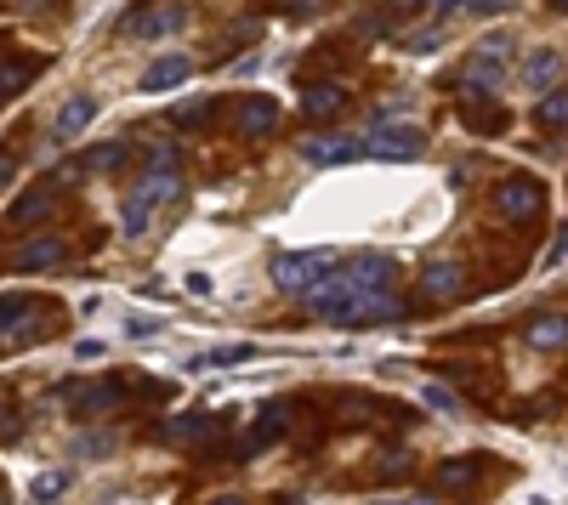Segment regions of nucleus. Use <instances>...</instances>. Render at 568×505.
Returning a JSON list of instances; mask_svg holds the SVG:
<instances>
[{
    "label": "nucleus",
    "mask_w": 568,
    "mask_h": 505,
    "mask_svg": "<svg viewBox=\"0 0 568 505\" xmlns=\"http://www.w3.org/2000/svg\"><path fill=\"white\" fill-rule=\"evenodd\" d=\"M307 301H313V318L341 324V330H375V324L404 318V301H398V296H364V290H347L341 279L307 290Z\"/></svg>",
    "instance_id": "1"
},
{
    "label": "nucleus",
    "mask_w": 568,
    "mask_h": 505,
    "mask_svg": "<svg viewBox=\"0 0 568 505\" xmlns=\"http://www.w3.org/2000/svg\"><path fill=\"white\" fill-rule=\"evenodd\" d=\"M182 193V176L171 171V154H160V165L137 182V193L125 199V210H120V227H125V239H148L154 233V222H160V210L171 205Z\"/></svg>",
    "instance_id": "2"
},
{
    "label": "nucleus",
    "mask_w": 568,
    "mask_h": 505,
    "mask_svg": "<svg viewBox=\"0 0 568 505\" xmlns=\"http://www.w3.org/2000/svg\"><path fill=\"white\" fill-rule=\"evenodd\" d=\"M336 279V256L330 250H290V256H273V284L290 290V296H307L319 284Z\"/></svg>",
    "instance_id": "3"
},
{
    "label": "nucleus",
    "mask_w": 568,
    "mask_h": 505,
    "mask_svg": "<svg viewBox=\"0 0 568 505\" xmlns=\"http://www.w3.org/2000/svg\"><path fill=\"white\" fill-rule=\"evenodd\" d=\"M347 290H364V296H392V284H398V262L392 256H381V250H370V256H358V262H347L336 273Z\"/></svg>",
    "instance_id": "4"
},
{
    "label": "nucleus",
    "mask_w": 568,
    "mask_h": 505,
    "mask_svg": "<svg viewBox=\"0 0 568 505\" xmlns=\"http://www.w3.org/2000/svg\"><path fill=\"white\" fill-rule=\"evenodd\" d=\"M495 210L506 222H534V216L546 210V188H540L534 176H506L495 188Z\"/></svg>",
    "instance_id": "5"
},
{
    "label": "nucleus",
    "mask_w": 568,
    "mask_h": 505,
    "mask_svg": "<svg viewBox=\"0 0 568 505\" xmlns=\"http://www.w3.org/2000/svg\"><path fill=\"white\" fill-rule=\"evenodd\" d=\"M40 335V301L29 296H0V341L6 347H23Z\"/></svg>",
    "instance_id": "6"
},
{
    "label": "nucleus",
    "mask_w": 568,
    "mask_h": 505,
    "mask_svg": "<svg viewBox=\"0 0 568 505\" xmlns=\"http://www.w3.org/2000/svg\"><path fill=\"white\" fill-rule=\"evenodd\" d=\"M421 148H426V137L415 125H375L364 137V154H375V159H415Z\"/></svg>",
    "instance_id": "7"
},
{
    "label": "nucleus",
    "mask_w": 568,
    "mask_h": 505,
    "mask_svg": "<svg viewBox=\"0 0 568 505\" xmlns=\"http://www.w3.org/2000/svg\"><path fill=\"white\" fill-rule=\"evenodd\" d=\"M228 120H233V131H245V137H267V131L279 125V103H273V97H233Z\"/></svg>",
    "instance_id": "8"
},
{
    "label": "nucleus",
    "mask_w": 568,
    "mask_h": 505,
    "mask_svg": "<svg viewBox=\"0 0 568 505\" xmlns=\"http://www.w3.org/2000/svg\"><path fill=\"white\" fill-rule=\"evenodd\" d=\"M131 40H165V35H182L188 29V6H148L142 18L125 23Z\"/></svg>",
    "instance_id": "9"
},
{
    "label": "nucleus",
    "mask_w": 568,
    "mask_h": 505,
    "mask_svg": "<svg viewBox=\"0 0 568 505\" xmlns=\"http://www.w3.org/2000/svg\"><path fill=\"white\" fill-rule=\"evenodd\" d=\"M63 256H69L63 239H23L6 267H18V273H46V267H63Z\"/></svg>",
    "instance_id": "10"
},
{
    "label": "nucleus",
    "mask_w": 568,
    "mask_h": 505,
    "mask_svg": "<svg viewBox=\"0 0 568 505\" xmlns=\"http://www.w3.org/2000/svg\"><path fill=\"white\" fill-rule=\"evenodd\" d=\"M500 80H506V69H500L495 57H472L466 63V74H461V97L466 103H483V97H500Z\"/></svg>",
    "instance_id": "11"
},
{
    "label": "nucleus",
    "mask_w": 568,
    "mask_h": 505,
    "mask_svg": "<svg viewBox=\"0 0 568 505\" xmlns=\"http://www.w3.org/2000/svg\"><path fill=\"white\" fill-rule=\"evenodd\" d=\"M182 80H194V63H188L182 52H171V57H154V63H148V74H142L137 86L148 91V97H160V91H177Z\"/></svg>",
    "instance_id": "12"
},
{
    "label": "nucleus",
    "mask_w": 568,
    "mask_h": 505,
    "mask_svg": "<svg viewBox=\"0 0 568 505\" xmlns=\"http://www.w3.org/2000/svg\"><path fill=\"white\" fill-rule=\"evenodd\" d=\"M302 159L307 165H347V159H364V137H307Z\"/></svg>",
    "instance_id": "13"
},
{
    "label": "nucleus",
    "mask_w": 568,
    "mask_h": 505,
    "mask_svg": "<svg viewBox=\"0 0 568 505\" xmlns=\"http://www.w3.org/2000/svg\"><path fill=\"white\" fill-rule=\"evenodd\" d=\"M91 120H97V97H91V91H74L69 103L57 108L52 137H57V142H74V137H80V131H86Z\"/></svg>",
    "instance_id": "14"
},
{
    "label": "nucleus",
    "mask_w": 568,
    "mask_h": 505,
    "mask_svg": "<svg viewBox=\"0 0 568 505\" xmlns=\"http://www.w3.org/2000/svg\"><path fill=\"white\" fill-rule=\"evenodd\" d=\"M421 290H426V296H461V290H466V267L455 262V256H438V262H426Z\"/></svg>",
    "instance_id": "15"
},
{
    "label": "nucleus",
    "mask_w": 568,
    "mask_h": 505,
    "mask_svg": "<svg viewBox=\"0 0 568 505\" xmlns=\"http://www.w3.org/2000/svg\"><path fill=\"white\" fill-rule=\"evenodd\" d=\"M557 80H563V57L557 52H529L523 57V86L529 91L546 97V91H557Z\"/></svg>",
    "instance_id": "16"
},
{
    "label": "nucleus",
    "mask_w": 568,
    "mask_h": 505,
    "mask_svg": "<svg viewBox=\"0 0 568 505\" xmlns=\"http://www.w3.org/2000/svg\"><path fill=\"white\" fill-rule=\"evenodd\" d=\"M120 403V381H97V386H69V409L74 415H103Z\"/></svg>",
    "instance_id": "17"
},
{
    "label": "nucleus",
    "mask_w": 568,
    "mask_h": 505,
    "mask_svg": "<svg viewBox=\"0 0 568 505\" xmlns=\"http://www.w3.org/2000/svg\"><path fill=\"white\" fill-rule=\"evenodd\" d=\"M523 341H529L534 352H557V347H568V318H563V313H540L529 330H523Z\"/></svg>",
    "instance_id": "18"
},
{
    "label": "nucleus",
    "mask_w": 568,
    "mask_h": 505,
    "mask_svg": "<svg viewBox=\"0 0 568 505\" xmlns=\"http://www.w3.org/2000/svg\"><path fill=\"white\" fill-rule=\"evenodd\" d=\"M302 108L313 114V120H330V114H341V108H347V91H341V86H307Z\"/></svg>",
    "instance_id": "19"
},
{
    "label": "nucleus",
    "mask_w": 568,
    "mask_h": 505,
    "mask_svg": "<svg viewBox=\"0 0 568 505\" xmlns=\"http://www.w3.org/2000/svg\"><path fill=\"white\" fill-rule=\"evenodd\" d=\"M534 125H546V131H568V91H546L540 103H534Z\"/></svg>",
    "instance_id": "20"
},
{
    "label": "nucleus",
    "mask_w": 568,
    "mask_h": 505,
    "mask_svg": "<svg viewBox=\"0 0 568 505\" xmlns=\"http://www.w3.org/2000/svg\"><path fill=\"white\" fill-rule=\"evenodd\" d=\"M284 420H290V409H262V420H256V426H250V437H245V454L267 449V443L284 432Z\"/></svg>",
    "instance_id": "21"
},
{
    "label": "nucleus",
    "mask_w": 568,
    "mask_h": 505,
    "mask_svg": "<svg viewBox=\"0 0 568 505\" xmlns=\"http://www.w3.org/2000/svg\"><path fill=\"white\" fill-rule=\"evenodd\" d=\"M35 69H40L35 57H18V63H0V97H12V91H23Z\"/></svg>",
    "instance_id": "22"
},
{
    "label": "nucleus",
    "mask_w": 568,
    "mask_h": 505,
    "mask_svg": "<svg viewBox=\"0 0 568 505\" xmlns=\"http://www.w3.org/2000/svg\"><path fill=\"white\" fill-rule=\"evenodd\" d=\"M63 488H69V471H40L29 494H35V505H57L63 500Z\"/></svg>",
    "instance_id": "23"
},
{
    "label": "nucleus",
    "mask_w": 568,
    "mask_h": 505,
    "mask_svg": "<svg viewBox=\"0 0 568 505\" xmlns=\"http://www.w3.org/2000/svg\"><path fill=\"white\" fill-rule=\"evenodd\" d=\"M421 398H426V409H438V415H466L461 398H455L449 386H438V381H426V386H421Z\"/></svg>",
    "instance_id": "24"
},
{
    "label": "nucleus",
    "mask_w": 568,
    "mask_h": 505,
    "mask_svg": "<svg viewBox=\"0 0 568 505\" xmlns=\"http://www.w3.org/2000/svg\"><path fill=\"white\" fill-rule=\"evenodd\" d=\"M74 454H86V460H108V454H114V437H108V432H80V437H74Z\"/></svg>",
    "instance_id": "25"
},
{
    "label": "nucleus",
    "mask_w": 568,
    "mask_h": 505,
    "mask_svg": "<svg viewBox=\"0 0 568 505\" xmlns=\"http://www.w3.org/2000/svg\"><path fill=\"white\" fill-rule=\"evenodd\" d=\"M125 142H103V148H91V159H86V171H114V165H125Z\"/></svg>",
    "instance_id": "26"
},
{
    "label": "nucleus",
    "mask_w": 568,
    "mask_h": 505,
    "mask_svg": "<svg viewBox=\"0 0 568 505\" xmlns=\"http://www.w3.org/2000/svg\"><path fill=\"white\" fill-rule=\"evenodd\" d=\"M46 205H52V193H46V188H35V193H23L18 205H12V216H18V222H35V216H40Z\"/></svg>",
    "instance_id": "27"
},
{
    "label": "nucleus",
    "mask_w": 568,
    "mask_h": 505,
    "mask_svg": "<svg viewBox=\"0 0 568 505\" xmlns=\"http://www.w3.org/2000/svg\"><path fill=\"white\" fill-rule=\"evenodd\" d=\"M478 477V460H461V466H444L438 471V488H466Z\"/></svg>",
    "instance_id": "28"
},
{
    "label": "nucleus",
    "mask_w": 568,
    "mask_h": 505,
    "mask_svg": "<svg viewBox=\"0 0 568 505\" xmlns=\"http://www.w3.org/2000/svg\"><path fill=\"white\" fill-rule=\"evenodd\" d=\"M199 432H211L205 415H188V420H171V426H165V437H199Z\"/></svg>",
    "instance_id": "29"
},
{
    "label": "nucleus",
    "mask_w": 568,
    "mask_h": 505,
    "mask_svg": "<svg viewBox=\"0 0 568 505\" xmlns=\"http://www.w3.org/2000/svg\"><path fill=\"white\" fill-rule=\"evenodd\" d=\"M461 12H472V18H495V12H512V0H461Z\"/></svg>",
    "instance_id": "30"
},
{
    "label": "nucleus",
    "mask_w": 568,
    "mask_h": 505,
    "mask_svg": "<svg viewBox=\"0 0 568 505\" xmlns=\"http://www.w3.org/2000/svg\"><path fill=\"white\" fill-rule=\"evenodd\" d=\"M250 352H256V347H250V341H233V347H222V352H211V358H205V364H245Z\"/></svg>",
    "instance_id": "31"
},
{
    "label": "nucleus",
    "mask_w": 568,
    "mask_h": 505,
    "mask_svg": "<svg viewBox=\"0 0 568 505\" xmlns=\"http://www.w3.org/2000/svg\"><path fill=\"white\" fill-rule=\"evenodd\" d=\"M205 114H211V103H205V97H194L188 108H177V125H199Z\"/></svg>",
    "instance_id": "32"
},
{
    "label": "nucleus",
    "mask_w": 568,
    "mask_h": 505,
    "mask_svg": "<svg viewBox=\"0 0 568 505\" xmlns=\"http://www.w3.org/2000/svg\"><path fill=\"white\" fill-rule=\"evenodd\" d=\"M563 256H568V227H557V239L546 250V267H563Z\"/></svg>",
    "instance_id": "33"
},
{
    "label": "nucleus",
    "mask_w": 568,
    "mask_h": 505,
    "mask_svg": "<svg viewBox=\"0 0 568 505\" xmlns=\"http://www.w3.org/2000/svg\"><path fill=\"white\" fill-rule=\"evenodd\" d=\"M398 471H409V454L398 449V454H387V460H381V477H398Z\"/></svg>",
    "instance_id": "34"
},
{
    "label": "nucleus",
    "mask_w": 568,
    "mask_h": 505,
    "mask_svg": "<svg viewBox=\"0 0 568 505\" xmlns=\"http://www.w3.org/2000/svg\"><path fill=\"white\" fill-rule=\"evenodd\" d=\"M432 46H438V29H421V35L409 40V52H432Z\"/></svg>",
    "instance_id": "35"
},
{
    "label": "nucleus",
    "mask_w": 568,
    "mask_h": 505,
    "mask_svg": "<svg viewBox=\"0 0 568 505\" xmlns=\"http://www.w3.org/2000/svg\"><path fill=\"white\" fill-rule=\"evenodd\" d=\"M103 341H80V347H74V358H86V364H91V358H103Z\"/></svg>",
    "instance_id": "36"
},
{
    "label": "nucleus",
    "mask_w": 568,
    "mask_h": 505,
    "mask_svg": "<svg viewBox=\"0 0 568 505\" xmlns=\"http://www.w3.org/2000/svg\"><path fill=\"white\" fill-rule=\"evenodd\" d=\"M370 505H432V500H370Z\"/></svg>",
    "instance_id": "37"
},
{
    "label": "nucleus",
    "mask_w": 568,
    "mask_h": 505,
    "mask_svg": "<svg viewBox=\"0 0 568 505\" xmlns=\"http://www.w3.org/2000/svg\"><path fill=\"white\" fill-rule=\"evenodd\" d=\"M0 182H12V159L0 154Z\"/></svg>",
    "instance_id": "38"
},
{
    "label": "nucleus",
    "mask_w": 568,
    "mask_h": 505,
    "mask_svg": "<svg viewBox=\"0 0 568 505\" xmlns=\"http://www.w3.org/2000/svg\"><path fill=\"white\" fill-rule=\"evenodd\" d=\"M546 6H551V12H568V0H546Z\"/></svg>",
    "instance_id": "39"
},
{
    "label": "nucleus",
    "mask_w": 568,
    "mask_h": 505,
    "mask_svg": "<svg viewBox=\"0 0 568 505\" xmlns=\"http://www.w3.org/2000/svg\"><path fill=\"white\" fill-rule=\"evenodd\" d=\"M216 505H245V500H216Z\"/></svg>",
    "instance_id": "40"
}]
</instances>
